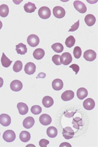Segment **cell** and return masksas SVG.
Wrapping results in <instances>:
<instances>
[{"mask_svg": "<svg viewBox=\"0 0 98 147\" xmlns=\"http://www.w3.org/2000/svg\"><path fill=\"white\" fill-rule=\"evenodd\" d=\"M38 16L43 19H46L49 18L51 16L50 9L46 6H43L39 9Z\"/></svg>", "mask_w": 98, "mask_h": 147, "instance_id": "1", "label": "cell"}, {"mask_svg": "<svg viewBox=\"0 0 98 147\" xmlns=\"http://www.w3.org/2000/svg\"><path fill=\"white\" fill-rule=\"evenodd\" d=\"M45 51L42 49H37L33 52V56L35 59L38 60H40L43 58L45 56Z\"/></svg>", "mask_w": 98, "mask_h": 147, "instance_id": "20", "label": "cell"}, {"mask_svg": "<svg viewBox=\"0 0 98 147\" xmlns=\"http://www.w3.org/2000/svg\"><path fill=\"white\" fill-rule=\"evenodd\" d=\"M2 27H3V23H2V22H1V21L0 20V29H1Z\"/></svg>", "mask_w": 98, "mask_h": 147, "instance_id": "41", "label": "cell"}, {"mask_svg": "<svg viewBox=\"0 0 98 147\" xmlns=\"http://www.w3.org/2000/svg\"><path fill=\"white\" fill-rule=\"evenodd\" d=\"M53 15L55 18L61 19L63 18L66 15V11L61 6H56L53 10Z\"/></svg>", "mask_w": 98, "mask_h": 147, "instance_id": "4", "label": "cell"}, {"mask_svg": "<svg viewBox=\"0 0 98 147\" xmlns=\"http://www.w3.org/2000/svg\"><path fill=\"white\" fill-rule=\"evenodd\" d=\"M39 121L44 125H48L52 122V118L48 114H42L39 117Z\"/></svg>", "mask_w": 98, "mask_h": 147, "instance_id": "12", "label": "cell"}, {"mask_svg": "<svg viewBox=\"0 0 98 147\" xmlns=\"http://www.w3.org/2000/svg\"><path fill=\"white\" fill-rule=\"evenodd\" d=\"M23 68V63L20 61H17L13 66V70L15 72H19Z\"/></svg>", "mask_w": 98, "mask_h": 147, "instance_id": "31", "label": "cell"}, {"mask_svg": "<svg viewBox=\"0 0 98 147\" xmlns=\"http://www.w3.org/2000/svg\"><path fill=\"white\" fill-rule=\"evenodd\" d=\"M74 6L78 12L81 13H84L86 12L87 7L85 4L79 1H75L73 3Z\"/></svg>", "mask_w": 98, "mask_h": 147, "instance_id": "6", "label": "cell"}, {"mask_svg": "<svg viewBox=\"0 0 98 147\" xmlns=\"http://www.w3.org/2000/svg\"><path fill=\"white\" fill-rule=\"evenodd\" d=\"M59 147H71L70 144L68 142H63L60 145Z\"/></svg>", "mask_w": 98, "mask_h": 147, "instance_id": "38", "label": "cell"}, {"mask_svg": "<svg viewBox=\"0 0 98 147\" xmlns=\"http://www.w3.org/2000/svg\"><path fill=\"white\" fill-rule=\"evenodd\" d=\"M74 97V92L71 90H67L61 95V99L64 101H70Z\"/></svg>", "mask_w": 98, "mask_h": 147, "instance_id": "15", "label": "cell"}, {"mask_svg": "<svg viewBox=\"0 0 98 147\" xmlns=\"http://www.w3.org/2000/svg\"><path fill=\"white\" fill-rule=\"evenodd\" d=\"M13 61H10L9 59L6 56V55H5L4 52L3 53L2 58H1V63H2L3 66L5 68H8L10 66L11 64H12Z\"/></svg>", "mask_w": 98, "mask_h": 147, "instance_id": "27", "label": "cell"}, {"mask_svg": "<svg viewBox=\"0 0 98 147\" xmlns=\"http://www.w3.org/2000/svg\"><path fill=\"white\" fill-rule=\"evenodd\" d=\"M11 123V118L8 115L3 114L0 115V124L4 127H8Z\"/></svg>", "mask_w": 98, "mask_h": 147, "instance_id": "9", "label": "cell"}, {"mask_svg": "<svg viewBox=\"0 0 98 147\" xmlns=\"http://www.w3.org/2000/svg\"><path fill=\"white\" fill-rule=\"evenodd\" d=\"M35 119L32 117H27L23 120V125L25 128L29 129L33 127L35 124Z\"/></svg>", "mask_w": 98, "mask_h": 147, "instance_id": "14", "label": "cell"}, {"mask_svg": "<svg viewBox=\"0 0 98 147\" xmlns=\"http://www.w3.org/2000/svg\"><path fill=\"white\" fill-rule=\"evenodd\" d=\"M74 56L77 59H79L81 58V54H82V51L80 47L77 46L74 48L73 51Z\"/></svg>", "mask_w": 98, "mask_h": 147, "instance_id": "33", "label": "cell"}, {"mask_svg": "<svg viewBox=\"0 0 98 147\" xmlns=\"http://www.w3.org/2000/svg\"><path fill=\"white\" fill-rule=\"evenodd\" d=\"M23 8L25 11L28 13H33L36 9V7L35 4L31 2H28V3H26Z\"/></svg>", "mask_w": 98, "mask_h": 147, "instance_id": "23", "label": "cell"}, {"mask_svg": "<svg viewBox=\"0 0 98 147\" xmlns=\"http://www.w3.org/2000/svg\"><path fill=\"white\" fill-rule=\"evenodd\" d=\"M49 141L46 139H42L39 141V146L40 147H46L48 144H49Z\"/></svg>", "mask_w": 98, "mask_h": 147, "instance_id": "36", "label": "cell"}, {"mask_svg": "<svg viewBox=\"0 0 98 147\" xmlns=\"http://www.w3.org/2000/svg\"><path fill=\"white\" fill-rule=\"evenodd\" d=\"M3 78L0 77V88H1L3 86Z\"/></svg>", "mask_w": 98, "mask_h": 147, "instance_id": "40", "label": "cell"}, {"mask_svg": "<svg viewBox=\"0 0 98 147\" xmlns=\"http://www.w3.org/2000/svg\"><path fill=\"white\" fill-rule=\"evenodd\" d=\"M60 56L59 55H54L52 57V60L55 65H60L61 64L60 61Z\"/></svg>", "mask_w": 98, "mask_h": 147, "instance_id": "34", "label": "cell"}, {"mask_svg": "<svg viewBox=\"0 0 98 147\" xmlns=\"http://www.w3.org/2000/svg\"><path fill=\"white\" fill-rule=\"evenodd\" d=\"M52 49L56 53H61L64 50V47L62 44L60 43H56L54 44L51 46Z\"/></svg>", "mask_w": 98, "mask_h": 147, "instance_id": "30", "label": "cell"}, {"mask_svg": "<svg viewBox=\"0 0 98 147\" xmlns=\"http://www.w3.org/2000/svg\"><path fill=\"white\" fill-rule=\"evenodd\" d=\"M79 20L78 21V22H76L74 24L71 26L70 29L68 30V32H74L79 28Z\"/></svg>", "mask_w": 98, "mask_h": 147, "instance_id": "35", "label": "cell"}, {"mask_svg": "<svg viewBox=\"0 0 98 147\" xmlns=\"http://www.w3.org/2000/svg\"><path fill=\"white\" fill-rule=\"evenodd\" d=\"M24 70L26 74L28 75H32L36 72V66L34 63L28 62V63L25 65Z\"/></svg>", "mask_w": 98, "mask_h": 147, "instance_id": "11", "label": "cell"}, {"mask_svg": "<svg viewBox=\"0 0 98 147\" xmlns=\"http://www.w3.org/2000/svg\"><path fill=\"white\" fill-rule=\"evenodd\" d=\"M19 114L21 115H25L28 112V107L26 104L23 102H19L17 105Z\"/></svg>", "mask_w": 98, "mask_h": 147, "instance_id": "17", "label": "cell"}, {"mask_svg": "<svg viewBox=\"0 0 98 147\" xmlns=\"http://www.w3.org/2000/svg\"><path fill=\"white\" fill-rule=\"evenodd\" d=\"M52 87L55 91H60L63 87V82L61 79H56L52 83Z\"/></svg>", "mask_w": 98, "mask_h": 147, "instance_id": "16", "label": "cell"}, {"mask_svg": "<svg viewBox=\"0 0 98 147\" xmlns=\"http://www.w3.org/2000/svg\"><path fill=\"white\" fill-rule=\"evenodd\" d=\"M46 133L48 137L51 138H54L58 135V129L55 127L51 126L48 127L46 130Z\"/></svg>", "mask_w": 98, "mask_h": 147, "instance_id": "24", "label": "cell"}, {"mask_svg": "<svg viewBox=\"0 0 98 147\" xmlns=\"http://www.w3.org/2000/svg\"><path fill=\"white\" fill-rule=\"evenodd\" d=\"M42 108L39 105H34L31 108V112L32 114H34L35 115H38L40 114L42 112Z\"/></svg>", "mask_w": 98, "mask_h": 147, "instance_id": "32", "label": "cell"}, {"mask_svg": "<svg viewBox=\"0 0 98 147\" xmlns=\"http://www.w3.org/2000/svg\"><path fill=\"white\" fill-rule=\"evenodd\" d=\"M9 9L8 5H2L0 6V16L2 18H6L9 14Z\"/></svg>", "mask_w": 98, "mask_h": 147, "instance_id": "26", "label": "cell"}, {"mask_svg": "<svg viewBox=\"0 0 98 147\" xmlns=\"http://www.w3.org/2000/svg\"><path fill=\"white\" fill-rule=\"evenodd\" d=\"M75 42H76V40L74 37L72 36H70L66 39L65 44L68 48H71L74 46Z\"/></svg>", "mask_w": 98, "mask_h": 147, "instance_id": "28", "label": "cell"}, {"mask_svg": "<svg viewBox=\"0 0 98 147\" xmlns=\"http://www.w3.org/2000/svg\"><path fill=\"white\" fill-rule=\"evenodd\" d=\"M83 122L81 118L79 117H76L72 121V124L73 125V127L74 128L77 129L80 128V127H81L83 125Z\"/></svg>", "mask_w": 98, "mask_h": 147, "instance_id": "29", "label": "cell"}, {"mask_svg": "<svg viewBox=\"0 0 98 147\" xmlns=\"http://www.w3.org/2000/svg\"><path fill=\"white\" fill-rule=\"evenodd\" d=\"M0 135H1V133H0Z\"/></svg>", "mask_w": 98, "mask_h": 147, "instance_id": "42", "label": "cell"}, {"mask_svg": "<svg viewBox=\"0 0 98 147\" xmlns=\"http://www.w3.org/2000/svg\"><path fill=\"white\" fill-rule=\"evenodd\" d=\"M85 23L89 26H93L96 23V19L95 16L92 14H88L85 16Z\"/></svg>", "mask_w": 98, "mask_h": 147, "instance_id": "18", "label": "cell"}, {"mask_svg": "<svg viewBox=\"0 0 98 147\" xmlns=\"http://www.w3.org/2000/svg\"><path fill=\"white\" fill-rule=\"evenodd\" d=\"M28 44L31 47H36L38 46L40 42L38 36L35 34L29 35L27 39Z\"/></svg>", "mask_w": 98, "mask_h": 147, "instance_id": "3", "label": "cell"}, {"mask_svg": "<svg viewBox=\"0 0 98 147\" xmlns=\"http://www.w3.org/2000/svg\"><path fill=\"white\" fill-rule=\"evenodd\" d=\"M69 67L72 69L74 71H75V73H76V74H77L79 71V65H77V64H73L70 65V66H69Z\"/></svg>", "mask_w": 98, "mask_h": 147, "instance_id": "37", "label": "cell"}, {"mask_svg": "<svg viewBox=\"0 0 98 147\" xmlns=\"http://www.w3.org/2000/svg\"><path fill=\"white\" fill-rule=\"evenodd\" d=\"M62 135L64 138L66 140H70L73 138L75 135V132L71 127H66L63 128L62 131Z\"/></svg>", "mask_w": 98, "mask_h": 147, "instance_id": "7", "label": "cell"}, {"mask_svg": "<svg viewBox=\"0 0 98 147\" xmlns=\"http://www.w3.org/2000/svg\"><path fill=\"white\" fill-rule=\"evenodd\" d=\"M83 107L85 109L87 110H91L94 108L95 102L92 98H89L85 100L83 102Z\"/></svg>", "mask_w": 98, "mask_h": 147, "instance_id": "13", "label": "cell"}, {"mask_svg": "<svg viewBox=\"0 0 98 147\" xmlns=\"http://www.w3.org/2000/svg\"><path fill=\"white\" fill-rule=\"evenodd\" d=\"M88 92L86 89L84 88H80L78 90L77 92V95L78 98L80 100H83L87 97Z\"/></svg>", "mask_w": 98, "mask_h": 147, "instance_id": "22", "label": "cell"}, {"mask_svg": "<svg viewBox=\"0 0 98 147\" xmlns=\"http://www.w3.org/2000/svg\"><path fill=\"white\" fill-rule=\"evenodd\" d=\"M19 138L22 142H27L30 140L31 135L28 131H23L20 134Z\"/></svg>", "mask_w": 98, "mask_h": 147, "instance_id": "25", "label": "cell"}, {"mask_svg": "<svg viewBox=\"0 0 98 147\" xmlns=\"http://www.w3.org/2000/svg\"><path fill=\"white\" fill-rule=\"evenodd\" d=\"M96 53L91 49L85 51L84 53L83 57L85 60L89 61H92L96 59Z\"/></svg>", "mask_w": 98, "mask_h": 147, "instance_id": "5", "label": "cell"}, {"mask_svg": "<svg viewBox=\"0 0 98 147\" xmlns=\"http://www.w3.org/2000/svg\"><path fill=\"white\" fill-rule=\"evenodd\" d=\"M42 104L46 108H49L54 105V100L51 97L46 96L42 100Z\"/></svg>", "mask_w": 98, "mask_h": 147, "instance_id": "19", "label": "cell"}, {"mask_svg": "<svg viewBox=\"0 0 98 147\" xmlns=\"http://www.w3.org/2000/svg\"><path fill=\"white\" fill-rule=\"evenodd\" d=\"M16 51L18 54L20 55H25L27 53L28 49L26 46L23 43H19L16 46Z\"/></svg>", "mask_w": 98, "mask_h": 147, "instance_id": "21", "label": "cell"}, {"mask_svg": "<svg viewBox=\"0 0 98 147\" xmlns=\"http://www.w3.org/2000/svg\"><path fill=\"white\" fill-rule=\"evenodd\" d=\"M61 63L64 65H68L72 62V57L69 52H65L60 57Z\"/></svg>", "mask_w": 98, "mask_h": 147, "instance_id": "8", "label": "cell"}, {"mask_svg": "<svg viewBox=\"0 0 98 147\" xmlns=\"http://www.w3.org/2000/svg\"><path fill=\"white\" fill-rule=\"evenodd\" d=\"M3 138L7 142H12L15 140L16 135L12 130H7L3 133Z\"/></svg>", "mask_w": 98, "mask_h": 147, "instance_id": "2", "label": "cell"}, {"mask_svg": "<svg viewBox=\"0 0 98 147\" xmlns=\"http://www.w3.org/2000/svg\"><path fill=\"white\" fill-rule=\"evenodd\" d=\"M23 84L21 81L15 80L12 81L10 84L11 89L14 92H19L23 88Z\"/></svg>", "mask_w": 98, "mask_h": 147, "instance_id": "10", "label": "cell"}, {"mask_svg": "<svg viewBox=\"0 0 98 147\" xmlns=\"http://www.w3.org/2000/svg\"><path fill=\"white\" fill-rule=\"evenodd\" d=\"M46 76V74L43 72H40V74H38V76L36 78H45V77Z\"/></svg>", "mask_w": 98, "mask_h": 147, "instance_id": "39", "label": "cell"}]
</instances>
